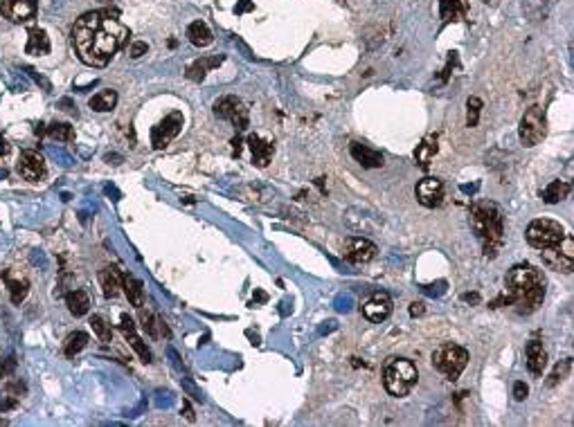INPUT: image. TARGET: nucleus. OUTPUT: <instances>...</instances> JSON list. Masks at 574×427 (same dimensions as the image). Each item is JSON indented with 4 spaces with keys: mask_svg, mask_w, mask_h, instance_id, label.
<instances>
[{
    "mask_svg": "<svg viewBox=\"0 0 574 427\" xmlns=\"http://www.w3.org/2000/svg\"><path fill=\"white\" fill-rule=\"evenodd\" d=\"M128 38V30L117 21V11L97 9L88 11L72 25L70 41L86 65L90 68H104L111 57L120 50Z\"/></svg>",
    "mask_w": 574,
    "mask_h": 427,
    "instance_id": "obj_1",
    "label": "nucleus"
},
{
    "mask_svg": "<svg viewBox=\"0 0 574 427\" xmlns=\"http://www.w3.org/2000/svg\"><path fill=\"white\" fill-rule=\"evenodd\" d=\"M182 124H185V119H182V113L176 111L172 115H167L158 126H153L151 128V144H153V149H158V151L165 149V146L182 131Z\"/></svg>",
    "mask_w": 574,
    "mask_h": 427,
    "instance_id": "obj_10",
    "label": "nucleus"
},
{
    "mask_svg": "<svg viewBox=\"0 0 574 427\" xmlns=\"http://www.w3.org/2000/svg\"><path fill=\"white\" fill-rule=\"evenodd\" d=\"M435 155H437V135H428L419 146H416L414 157L421 167H428L430 160H433Z\"/></svg>",
    "mask_w": 574,
    "mask_h": 427,
    "instance_id": "obj_28",
    "label": "nucleus"
},
{
    "mask_svg": "<svg viewBox=\"0 0 574 427\" xmlns=\"http://www.w3.org/2000/svg\"><path fill=\"white\" fill-rule=\"evenodd\" d=\"M545 115L541 111V106H531V109L523 115L520 119V128H518V135H520V142L525 146H536L543 138H545Z\"/></svg>",
    "mask_w": 574,
    "mask_h": 427,
    "instance_id": "obj_8",
    "label": "nucleus"
},
{
    "mask_svg": "<svg viewBox=\"0 0 574 427\" xmlns=\"http://www.w3.org/2000/svg\"><path fill=\"white\" fill-rule=\"evenodd\" d=\"M122 288L126 292L128 304L136 306V309H142V306H145V288H142V282H138L133 274H128V272L122 274Z\"/></svg>",
    "mask_w": 574,
    "mask_h": 427,
    "instance_id": "obj_21",
    "label": "nucleus"
},
{
    "mask_svg": "<svg viewBox=\"0 0 574 427\" xmlns=\"http://www.w3.org/2000/svg\"><path fill=\"white\" fill-rule=\"evenodd\" d=\"M466 106H468V126H475L478 124V117H480V111H482V101L478 97H471Z\"/></svg>",
    "mask_w": 574,
    "mask_h": 427,
    "instance_id": "obj_35",
    "label": "nucleus"
},
{
    "mask_svg": "<svg viewBox=\"0 0 574 427\" xmlns=\"http://www.w3.org/2000/svg\"><path fill=\"white\" fill-rule=\"evenodd\" d=\"M376 252H378L376 245L372 241H368V238L351 236V238H347L343 255L349 263H370L376 257Z\"/></svg>",
    "mask_w": 574,
    "mask_h": 427,
    "instance_id": "obj_11",
    "label": "nucleus"
},
{
    "mask_svg": "<svg viewBox=\"0 0 574 427\" xmlns=\"http://www.w3.org/2000/svg\"><path fill=\"white\" fill-rule=\"evenodd\" d=\"M28 55L32 57H43L50 52V38L43 30H32L30 32V38H28Z\"/></svg>",
    "mask_w": 574,
    "mask_h": 427,
    "instance_id": "obj_27",
    "label": "nucleus"
},
{
    "mask_svg": "<svg viewBox=\"0 0 574 427\" xmlns=\"http://www.w3.org/2000/svg\"><path fill=\"white\" fill-rule=\"evenodd\" d=\"M363 315L370 322H385L392 315V299L385 292H374V295L363 304Z\"/></svg>",
    "mask_w": 574,
    "mask_h": 427,
    "instance_id": "obj_15",
    "label": "nucleus"
},
{
    "mask_svg": "<svg viewBox=\"0 0 574 427\" xmlns=\"http://www.w3.org/2000/svg\"><path fill=\"white\" fill-rule=\"evenodd\" d=\"M433 365L446 380H458L462 376V371L468 365V351L460 344L446 342L435 349L433 353Z\"/></svg>",
    "mask_w": 574,
    "mask_h": 427,
    "instance_id": "obj_5",
    "label": "nucleus"
},
{
    "mask_svg": "<svg viewBox=\"0 0 574 427\" xmlns=\"http://www.w3.org/2000/svg\"><path fill=\"white\" fill-rule=\"evenodd\" d=\"M543 299H545V279L541 270H536L529 263H518L509 270L507 290L493 301V309H498L500 304H507L514 306L516 313L529 315L539 311Z\"/></svg>",
    "mask_w": 574,
    "mask_h": 427,
    "instance_id": "obj_2",
    "label": "nucleus"
},
{
    "mask_svg": "<svg viewBox=\"0 0 574 427\" xmlns=\"http://www.w3.org/2000/svg\"><path fill=\"white\" fill-rule=\"evenodd\" d=\"M527 367L534 376H543V371L547 367V353L543 349V342L531 340L527 344Z\"/></svg>",
    "mask_w": 574,
    "mask_h": 427,
    "instance_id": "obj_19",
    "label": "nucleus"
},
{
    "mask_svg": "<svg viewBox=\"0 0 574 427\" xmlns=\"http://www.w3.org/2000/svg\"><path fill=\"white\" fill-rule=\"evenodd\" d=\"M90 326H93V331L97 333V338L101 340V342H111V338H113V333H111V326L106 324V319L104 317H99V315H93L90 317Z\"/></svg>",
    "mask_w": 574,
    "mask_h": 427,
    "instance_id": "obj_33",
    "label": "nucleus"
},
{
    "mask_svg": "<svg viewBox=\"0 0 574 427\" xmlns=\"http://www.w3.org/2000/svg\"><path fill=\"white\" fill-rule=\"evenodd\" d=\"M48 135L52 140H57V142H70L74 138V131H72L70 124H57L55 122V124L48 126Z\"/></svg>",
    "mask_w": 574,
    "mask_h": 427,
    "instance_id": "obj_32",
    "label": "nucleus"
},
{
    "mask_svg": "<svg viewBox=\"0 0 574 427\" xmlns=\"http://www.w3.org/2000/svg\"><path fill=\"white\" fill-rule=\"evenodd\" d=\"M570 369H572V357H568V360H561V362L554 367V371H552L550 380H547V384L554 387V384H558L561 380H565V378H568V373H570Z\"/></svg>",
    "mask_w": 574,
    "mask_h": 427,
    "instance_id": "obj_34",
    "label": "nucleus"
},
{
    "mask_svg": "<svg viewBox=\"0 0 574 427\" xmlns=\"http://www.w3.org/2000/svg\"><path fill=\"white\" fill-rule=\"evenodd\" d=\"M541 257H543V263L550 270L570 274L574 270V238L570 234H565L556 245L541 250Z\"/></svg>",
    "mask_w": 574,
    "mask_h": 427,
    "instance_id": "obj_7",
    "label": "nucleus"
},
{
    "mask_svg": "<svg viewBox=\"0 0 574 427\" xmlns=\"http://www.w3.org/2000/svg\"><path fill=\"white\" fill-rule=\"evenodd\" d=\"M214 113H216V117L232 122L239 131L248 128V109H245V104L239 97H232V95L221 97L214 104Z\"/></svg>",
    "mask_w": 574,
    "mask_h": 427,
    "instance_id": "obj_9",
    "label": "nucleus"
},
{
    "mask_svg": "<svg viewBox=\"0 0 574 427\" xmlns=\"http://www.w3.org/2000/svg\"><path fill=\"white\" fill-rule=\"evenodd\" d=\"M187 41L192 45H197V48H205V45H210L214 41V36H212V30L207 28L203 21H194V23H189V28H187Z\"/></svg>",
    "mask_w": 574,
    "mask_h": 427,
    "instance_id": "obj_23",
    "label": "nucleus"
},
{
    "mask_svg": "<svg viewBox=\"0 0 574 427\" xmlns=\"http://www.w3.org/2000/svg\"><path fill=\"white\" fill-rule=\"evenodd\" d=\"M122 333H124V338L126 342L133 346V351L142 357V362H151V351L147 349V344L142 342V338L136 333V324H133V319L128 317V315H122V324H120Z\"/></svg>",
    "mask_w": 574,
    "mask_h": 427,
    "instance_id": "obj_16",
    "label": "nucleus"
},
{
    "mask_svg": "<svg viewBox=\"0 0 574 427\" xmlns=\"http://www.w3.org/2000/svg\"><path fill=\"white\" fill-rule=\"evenodd\" d=\"M99 284H101V292H104V297H117L120 295V288H122V279L117 277L115 268H104L99 272Z\"/></svg>",
    "mask_w": 574,
    "mask_h": 427,
    "instance_id": "obj_24",
    "label": "nucleus"
},
{
    "mask_svg": "<svg viewBox=\"0 0 574 427\" xmlns=\"http://www.w3.org/2000/svg\"><path fill=\"white\" fill-rule=\"evenodd\" d=\"M7 153H9V144H7V140H5V138H0V157L7 155Z\"/></svg>",
    "mask_w": 574,
    "mask_h": 427,
    "instance_id": "obj_39",
    "label": "nucleus"
},
{
    "mask_svg": "<svg viewBox=\"0 0 574 427\" xmlns=\"http://www.w3.org/2000/svg\"><path fill=\"white\" fill-rule=\"evenodd\" d=\"M36 0H0V16L14 23H25L34 18Z\"/></svg>",
    "mask_w": 574,
    "mask_h": 427,
    "instance_id": "obj_13",
    "label": "nucleus"
},
{
    "mask_svg": "<svg viewBox=\"0 0 574 427\" xmlns=\"http://www.w3.org/2000/svg\"><path fill=\"white\" fill-rule=\"evenodd\" d=\"M471 223L478 238L485 245V255L495 257L498 255V248L502 245L504 238V223H502V214L493 203H480L473 207L471 214Z\"/></svg>",
    "mask_w": 574,
    "mask_h": 427,
    "instance_id": "obj_3",
    "label": "nucleus"
},
{
    "mask_svg": "<svg viewBox=\"0 0 574 427\" xmlns=\"http://www.w3.org/2000/svg\"><path fill=\"white\" fill-rule=\"evenodd\" d=\"M414 196L424 207H437L443 200V182L439 178H424L416 182Z\"/></svg>",
    "mask_w": 574,
    "mask_h": 427,
    "instance_id": "obj_14",
    "label": "nucleus"
},
{
    "mask_svg": "<svg viewBox=\"0 0 574 427\" xmlns=\"http://www.w3.org/2000/svg\"><path fill=\"white\" fill-rule=\"evenodd\" d=\"M416 378H419V373H416L414 362L412 360H406V357L390 360L385 371H383L385 389H387V394H392L397 398L408 396L412 392V387L416 384Z\"/></svg>",
    "mask_w": 574,
    "mask_h": 427,
    "instance_id": "obj_4",
    "label": "nucleus"
},
{
    "mask_svg": "<svg viewBox=\"0 0 574 427\" xmlns=\"http://www.w3.org/2000/svg\"><path fill=\"white\" fill-rule=\"evenodd\" d=\"M570 192H572L570 182H565V180H552V182L543 189V200H545L547 205H556V203H561V200H563V198H568Z\"/></svg>",
    "mask_w": 574,
    "mask_h": 427,
    "instance_id": "obj_25",
    "label": "nucleus"
},
{
    "mask_svg": "<svg viewBox=\"0 0 574 427\" xmlns=\"http://www.w3.org/2000/svg\"><path fill=\"white\" fill-rule=\"evenodd\" d=\"M18 173L25 178V180H30V182H36V180H41L45 178V160L43 155L38 153V151H23L21 157H18Z\"/></svg>",
    "mask_w": 574,
    "mask_h": 427,
    "instance_id": "obj_12",
    "label": "nucleus"
},
{
    "mask_svg": "<svg viewBox=\"0 0 574 427\" xmlns=\"http://www.w3.org/2000/svg\"><path fill=\"white\" fill-rule=\"evenodd\" d=\"M86 344H88V336H86V333L84 331H74V333H70V336L66 338V344H63V353H66L68 357H74L82 349H86Z\"/></svg>",
    "mask_w": 574,
    "mask_h": 427,
    "instance_id": "obj_31",
    "label": "nucleus"
},
{
    "mask_svg": "<svg viewBox=\"0 0 574 427\" xmlns=\"http://www.w3.org/2000/svg\"><path fill=\"white\" fill-rule=\"evenodd\" d=\"M5 282H7V288H9V297L14 304H21L25 297H28V292H30V284H28V279H14L9 272L5 274Z\"/></svg>",
    "mask_w": 574,
    "mask_h": 427,
    "instance_id": "obj_29",
    "label": "nucleus"
},
{
    "mask_svg": "<svg viewBox=\"0 0 574 427\" xmlns=\"http://www.w3.org/2000/svg\"><path fill=\"white\" fill-rule=\"evenodd\" d=\"M66 304H68V311H70L74 317H84V315L90 311V297H88V292H84V290H72V292H68Z\"/></svg>",
    "mask_w": 574,
    "mask_h": 427,
    "instance_id": "obj_26",
    "label": "nucleus"
},
{
    "mask_svg": "<svg viewBox=\"0 0 574 427\" xmlns=\"http://www.w3.org/2000/svg\"><path fill=\"white\" fill-rule=\"evenodd\" d=\"M223 63V57H201L197 59L194 63H189V68H187V79H192V82H203L205 74L210 72L212 68H216V65Z\"/></svg>",
    "mask_w": 574,
    "mask_h": 427,
    "instance_id": "obj_22",
    "label": "nucleus"
},
{
    "mask_svg": "<svg viewBox=\"0 0 574 427\" xmlns=\"http://www.w3.org/2000/svg\"><path fill=\"white\" fill-rule=\"evenodd\" d=\"M410 313H412V315H421V313H424V304H412Z\"/></svg>",
    "mask_w": 574,
    "mask_h": 427,
    "instance_id": "obj_40",
    "label": "nucleus"
},
{
    "mask_svg": "<svg viewBox=\"0 0 574 427\" xmlns=\"http://www.w3.org/2000/svg\"><path fill=\"white\" fill-rule=\"evenodd\" d=\"M147 50H149V45L145 41H136V43H131V48H128V55H131L133 59H140L142 55H147Z\"/></svg>",
    "mask_w": 574,
    "mask_h": 427,
    "instance_id": "obj_36",
    "label": "nucleus"
},
{
    "mask_svg": "<svg viewBox=\"0 0 574 427\" xmlns=\"http://www.w3.org/2000/svg\"><path fill=\"white\" fill-rule=\"evenodd\" d=\"M351 155H354V160L365 167V169H378V167H383V155L374 151L372 146L368 144H360V142H354L351 144Z\"/></svg>",
    "mask_w": 574,
    "mask_h": 427,
    "instance_id": "obj_17",
    "label": "nucleus"
},
{
    "mask_svg": "<svg viewBox=\"0 0 574 427\" xmlns=\"http://www.w3.org/2000/svg\"><path fill=\"white\" fill-rule=\"evenodd\" d=\"M14 369H16V357H14V355H9V357L5 360V365L0 362V373H3V376H9V373L14 371Z\"/></svg>",
    "mask_w": 574,
    "mask_h": 427,
    "instance_id": "obj_38",
    "label": "nucleus"
},
{
    "mask_svg": "<svg viewBox=\"0 0 574 427\" xmlns=\"http://www.w3.org/2000/svg\"><path fill=\"white\" fill-rule=\"evenodd\" d=\"M117 104V92L115 90H99L97 95L90 99V109L97 113H109L115 109Z\"/></svg>",
    "mask_w": 574,
    "mask_h": 427,
    "instance_id": "obj_30",
    "label": "nucleus"
},
{
    "mask_svg": "<svg viewBox=\"0 0 574 427\" xmlns=\"http://www.w3.org/2000/svg\"><path fill=\"white\" fill-rule=\"evenodd\" d=\"M439 16L443 23L464 21L468 16V3L466 0H439Z\"/></svg>",
    "mask_w": 574,
    "mask_h": 427,
    "instance_id": "obj_18",
    "label": "nucleus"
},
{
    "mask_svg": "<svg viewBox=\"0 0 574 427\" xmlns=\"http://www.w3.org/2000/svg\"><path fill=\"white\" fill-rule=\"evenodd\" d=\"M527 243L536 250H545L550 245H556L561 238L565 236V230L563 225L558 221H552V218H536L529 223L527 228Z\"/></svg>",
    "mask_w": 574,
    "mask_h": 427,
    "instance_id": "obj_6",
    "label": "nucleus"
},
{
    "mask_svg": "<svg viewBox=\"0 0 574 427\" xmlns=\"http://www.w3.org/2000/svg\"><path fill=\"white\" fill-rule=\"evenodd\" d=\"M527 394H529V387H527L523 380H518V382L514 384V398L518 400V403H523V400L527 398Z\"/></svg>",
    "mask_w": 574,
    "mask_h": 427,
    "instance_id": "obj_37",
    "label": "nucleus"
},
{
    "mask_svg": "<svg viewBox=\"0 0 574 427\" xmlns=\"http://www.w3.org/2000/svg\"><path fill=\"white\" fill-rule=\"evenodd\" d=\"M248 146H250L253 162L257 167H266L270 160H272V144L268 140L259 138V135H250V138H248Z\"/></svg>",
    "mask_w": 574,
    "mask_h": 427,
    "instance_id": "obj_20",
    "label": "nucleus"
}]
</instances>
